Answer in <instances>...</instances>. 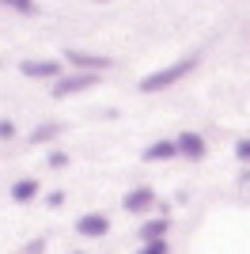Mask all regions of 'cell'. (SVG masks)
Masks as SVG:
<instances>
[{
  "mask_svg": "<svg viewBox=\"0 0 250 254\" xmlns=\"http://www.w3.org/2000/svg\"><path fill=\"white\" fill-rule=\"evenodd\" d=\"M193 68H197V57H182V61L159 68V72H148L144 80H140V91H144V95H152V91H167L171 84H178V80H182V76H189Z\"/></svg>",
  "mask_w": 250,
  "mask_h": 254,
  "instance_id": "6da1fadb",
  "label": "cell"
},
{
  "mask_svg": "<svg viewBox=\"0 0 250 254\" xmlns=\"http://www.w3.org/2000/svg\"><path fill=\"white\" fill-rule=\"evenodd\" d=\"M99 84V76L95 72H72V76H61V80H53V95L64 99V95H76V91H87V87Z\"/></svg>",
  "mask_w": 250,
  "mask_h": 254,
  "instance_id": "7a4b0ae2",
  "label": "cell"
},
{
  "mask_svg": "<svg viewBox=\"0 0 250 254\" xmlns=\"http://www.w3.org/2000/svg\"><path fill=\"white\" fill-rule=\"evenodd\" d=\"M64 61H68V64H76L80 72H95V76H99V72H106V68L114 64L110 57H99V53H83V50H68V53H64Z\"/></svg>",
  "mask_w": 250,
  "mask_h": 254,
  "instance_id": "3957f363",
  "label": "cell"
},
{
  "mask_svg": "<svg viewBox=\"0 0 250 254\" xmlns=\"http://www.w3.org/2000/svg\"><path fill=\"white\" fill-rule=\"evenodd\" d=\"M76 232L87 235V239H103V235L110 232V220H106L103 212H83L80 220H76Z\"/></svg>",
  "mask_w": 250,
  "mask_h": 254,
  "instance_id": "277c9868",
  "label": "cell"
},
{
  "mask_svg": "<svg viewBox=\"0 0 250 254\" xmlns=\"http://www.w3.org/2000/svg\"><path fill=\"white\" fill-rule=\"evenodd\" d=\"M19 72L31 80H61V61H23Z\"/></svg>",
  "mask_w": 250,
  "mask_h": 254,
  "instance_id": "5b68a950",
  "label": "cell"
},
{
  "mask_svg": "<svg viewBox=\"0 0 250 254\" xmlns=\"http://www.w3.org/2000/svg\"><path fill=\"white\" fill-rule=\"evenodd\" d=\"M156 205V190L152 186H136V190L125 193V212H148Z\"/></svg>",
  "mask_w": 250,
  "mask_h": 254,
  "instance_id": "8992f818",
  "label": "cell"
},
{
  "mask_svg": "<svg viewBox=\"0 0 250 254\" xmlns=\"http://www.w3.org/2000/svg\"><path fill=\"white\" fill-rule=\"evenodd\" d=\"M178 156L186 159H205V137L201 133H178Z\"/></svg>",
  "mask_w": 250,
  "mask_h": 254,
  "instance_id": "52a82bcc",
  "label": "cell"
},
{
  "mask_svg": "<svg viewBox=\"0 0 250 254\" xmlns=\"http://www.w3.org/2000/svg\"><path fill=\"white\" fill-rule=\"evenodd\" d=\"M140 156L148 159V163H163V159H171V156H178V144L175 140H156V144H148Z\"/></svg>",
  "mask_w": 250,
  "mask_h": 254,
  "instance_id": "ba28073f",
  "label": "cell"
},
{
  "mask_svg": "<svg viewBox=\"0 0 250 254\" xmlns=\"http://www.w3.org/2000/svg\"><path fill=\"white\" fill-rule=\"evenodd\" d=\"M167 228H171V220H167V216L144 220V224H140V239H144V243H156V239H163V235H167Z\"/></svg>",
  "mask_w": 250,
  "mask_h": 254,
  "instance_id": "9c48e42d",
  "label": "cell"
},
{
  "mask_svg": "<svg viewBox=\"0 0 250 254\" xmlns=\"http://www.w3.org/2000/svg\"><path fill=\"white\" fill-rule=\"evenodd\" d=\"M38 197V182L34 179H19L11 186V201H34Z\"/></svg>",
  "mask_w": 250,
  "mask_h": 254,
  "instance_id": "30bf717a",
  "label": "cell"
},
{
  "mask_svg": "<svg viewBox=\"0 0 250 254\" xmlns=\"http://www.w3.org/2000/svg\"><path fill=\"white\" fill-rule=\"evenodd\" d=\"M61 133V122H42L38 129H31V144H46V140H53Z\"/></svg>",
  "mask_w": 250,
  "mask_h": 254,
  "instance_id": "8fae6325",
  "label": "cell"
},
{
  "mask_svg": "<svg viewBox=\"0 0 250 254\" xmlns=\"http://www.w3.org/2000/svg\"><path fill=\"white\" fill-rule=\"evenodd\" d=\"M0 4H4V8H11V11H23V15H34V11H38V4H34V0H0Z\"/></svg>",
  "mask_w": 250,
  "mask_h": 254,
  "instance_id": "7c38bea8",
  "label": "cell"
},
{
  "mask_svg": "<svg viewBox=\"0 0 250 254\" xmlns=\"http://www.w3.org/2000/svg\"><path fill=\"white\" fill-rule=\"evenodd\" d=\"M167 251H171V247H167V239H156V243H144L136 254H167Z\"/></svg>",
  "mask_w": 250,
  "mask_h": 254,
  "instance_id": "4fadbf2b",
  "label": "cell"
},
{
  "mask_svg": "<svg viewBox=\"0 0 250 254\" xmlns=\"http://www.w3.org/2000/svg\"><path fill=\"white\" fill-rule=\"evenodd\" d=\"M235 156H239V163H250V137H243L235 144Z\"/></svg>",
  "mask_w": 250,
  "mask_h": 254,
  "instance_id": "5bb4252c",
  "label": "cell"
},
{
  "mask_svg": "<svg viewBox=\"0 0 250 254\" xmlns=\"http://www.w3.org/2000/svg\"><path fill=\"white\" fill-rule=\"evenodd\" d=\"M11 137H15V122L0 118V140H11Z\"/></svg>",
  "mask_w": 250,
  "mask_h": 254,
  "instance_id": "9a60e30c",
  "label": "cell"
},
{
  "mask_svg": "<svg viewBox=\"0 0 250 254\" xmlns=\"http://www.w3.org/2000/svg\"><path fill=\"white\" fill-rule=\"evenodd\" d=\"M64 163H68L64 152H50V167H64Z\"/></svg>",
  "mask_w": 250,
  "mask_h": 254,
  "instance_id": "2e32d148",
  "label": "cell"
}]
</instances>
